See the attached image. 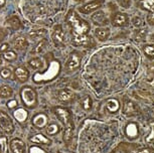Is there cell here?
<instances>
[{"label":"cell","instance_id":"cell-1","mask_svg":"<svg viewBox=\"0 0 154 153\" xmlns=\"http://www.w3.org/2000/svg\"><path fill=\"white\" fill-rule=\"evenodd\" d=\"M66 22L71 27L72 35V43L78 47L87 45L91 42V38L88 33L90 31V25L86 20L82 19L75 10H69L66 15Z\"/></svg>","mask_w":154,"mask_h":153},{"label":"cell","instance_id":"cell-2","mask_svg":"<svg viewBox=\"0 0 154 153\" xmlns=\"http://www.w3.org/2000/svg\"><path fill=\"white\" fill-rule=\"evenodd\" d=\"M60 63L57 60H53L49 65L48 69L45 73L43 74H35L33 77V81L35 83H42V82H49V81L56 79L60 73Z\"/></svg>","mask_w":154,"mask_h":153},{"label":"cell","instance_id":"cell-3","mask_svg":"<svg viewBox=\"0 0 154 153\" xmlns=\"http://www.w3.org/2000/svg\"><path fill=\"white\" fill-rule=\"evenodd\" d=\"M20 98H21L23 104L29 109L35 108L37 105L36 92L28 86H24L20 90Z\"/></svg>","mask_w":154,"mask_h":153},{"label":"cell","instance_id":"cell-4","mask_svg":"<svg viewBox=\"0 0 154 153\" xmlns=\"http://www.w3.org/2000/svg\"><path fill=\"white\" fill-rule=\"evenodd\" d=\"M0 128L7 134L13 133L14 131V123L12 118L6 112L2 110H0Z\"/></svg>","mask_w":154,"mask_h":153},{"label":"cell","instance_id":"cell-5","mask_svg":"<svg viewBox=\"0 0 154 153\" xmlns=\"http://www.w3.org/2000/svg\"><path fill=\"white\" fill-rule=\"evenodd\" d=\"M54 114L66 126V130H72V123L71 118V112L66 108H56L54 109Z\"/></svg>","mask_w":154,"mask_h":153},{"label":"cell","instance_id":"cell-6","mask_svg":"<svg viewBox=\"0 0 154 153\" xmlns=\"http://www.w3.org/2000/svg\"><path fill=\"white\" fill-rule=\"evenodd\" d=\"M82 54L80 51H72L69 54L68 60L66 63V69L69 72L77 70L81 65V60H82Z\"/></svg>","mask_w":154,"mask_h":153},{"label":"cell","instance_id":"cell-7","mask_svg":"<svg viewBox=\"0 0 154 153\" xmlns=\"http://www.w3.org/2000/svg\"><path fill=\"white\" fill-rule=\"evenodd\" d=\"M139 4H140L141 8L149 11L147 21L150 25H154V0H141Z\"/></svg>","mask_w":154,"mask_h":153},{"label":"cell","instance_id":"cell-8","mask_svg":"<svg viewBox=\"0 0 154 153\" xmlns=\"http://www.w3.org/2000/svg\"><path fill=\"white\" fill-rule=\"evenodd\" d=\"M104 2H105V0H94V1L90 2L88 4L79 7V11L83 14H90L92 12H95L103 5Z\"/></svg>","mask_w":154,"mask_h":153},{"label":"cell","instance_id":"cell-9","mask_svg":"<svg viewBox=\"0 0 154 153\" xmlns=\"http://www.w3.org/2000/svg\"><path fill=\"white\" fill-rule=\"evenodd\" d=\"M53 41L56 45H62L65 41V33H63V26L62 25H56L53 31V35H51Z\"/></svg>","mask_w":154,"mask_h":153},{"label":"cell","instance_id":"cell-10","mask_svg":"<svg viewBox=\"0 0 154 153\" xmlns=\"http://www.w3.org/2000/svg\"><path fill=\"white\" fill-rule=\"evenodd\" d=\"M9 147L12 153H25L26 152V148H25L24 142L19 139V138H14L10 141Z\"/></svg>","mask_w":154,"mask_h":153},{"label":"cell","instance_id":"cell-11","mask_svg":"<svg viewBox=\"0 0 154 153\" xmlns=\"http://www.w3.org/2000/svg\"><path fill=\"white\" fill-rule=\"evenodd\" d=\"M14 76H15L16 80L19 83H25L29 78V72L26 68L24 67H18L14 71Z\"/></svg>","mask_w":154,"mask_h":153},{"label":"cell","instance_id":"cell-12","mask_svg":"<svg viewBox=\"0 0 154 153\" xmlns=\"http://www.w3.org/2000/svg\"><path fill=\"white\" fill-rule=\"evenodd\" d=\"M128 20H129V17L126 13L117 12L113 17L112 22L115 26H125L128 23Z\"/></svg>","mask_w":154,"mask_h":153},{"label":"cell","instance_id":"cell-13","mask_svg":"<svg viewBox=\"0 0 154 153\" xmlns=\"http://www.w3.org/2000/svg\"><path fill=\"white\" fill-rule=\"evenodd\" d=\"M32 124L37 128H43L48 124V117H46V115L42 113L37 114L33 117Z\"/></svg>","mask_w":154,"mask_h":153},{"label":"cell","instance_id":"cell-14","mask_svg":"<svg viewBox=\"0 0 154 153\" xmlns=\"http://www.w3.org/2000/svg\"><path fill=\"white\" fill-rule=\"evenodd\" d=\"M13 47L18 50H23L27 47L28 43H27V39L25 38L24 36H17L16 38L13 39Z\"/></svg>","mask_w":154,"mask_h":153},{"label":"cell","instance_id":"cell-15","mask_svg":"<svg viewBox=\"0 0 154 153\" xmlns=\"http://www.w3.org/2000/svg\"><path fill=\"white\" fill-rule=\"evenodd\" d=\"M110 35V29L106 27H99L95 30V36L97 37L99 40L104 41L109 37Z\"/></svg>","mask_w":154,"mask_h":153},{"label":"cell","instance_id":"cell-16","mask_svg":"<svg viewBox=\"0 0 154 153\" xmlns=\"http://www.w3.org/2000/svg\"><path fill=\"white\" fill-rule=\"evenodd\" d=\"M59 98L63 102H69L75 98V93L69 89H63V90L60 91L59 93Z\"/></svg>","mask_w":154,"mask_h":153},{"label":"cell","instance_id":"cell-17","mask_svg":"<svg viewBox=\"0 0 154 153\" xmlns=\"http://www.w3.org/2000/svg\"><path fill=\"white\" fill-rule=\"evenodd\" d=\"M27 114L28 113L25 109L19 108V109H16V110L13 112V117L15 118L16 121H18L19 123H23L27 119Z\"/></svg>","mask_w":154,"mask_h":153},{"label":"cell","instance_id":"cell-18","mask_svg":"<svg viewBox=\"0 0 154 153\" xmlns=\"http://www.w3.org/2000/svg\"><path fill=\"white\" fill-rule=\"evenodd\" d=\"M48 33V30L45 28H33L29 31L28 35H29L30 38L32 39H36V38H42L45 34Z\"/></svg>","mask_w":154,"mask_h":153},{"label":"cell","instance_id":"cell-19","mask_svg":"<svg viewBox=\"0 0 154 153\" xmlns=\"http://www.w3.org/2000/svg\"><path fill=\"white\" fill-rule=\"evenodd\" d=\"M136 112V109H135V105L132 101L130 100H127L124 102V106H123V113L125 115H133Z\"/></svg>","mask_w":154,"mask_h":153},{"label":"cell","instance_id":"cell-20","mask_svg":"<svg viewBox=\"0 0 154 153\" xmlns=\"http://www.w3.org/2000/svg\"><path fill=\"white\" fill-rule=\"evenodd\" d=\"M92 19H93V21H95L96 23L100 24V25H104L107 23V17L103 11H98V12H96L94 15H93Z\"/></svg>","mask_w":154,"mask_h":153},{"label":"cell","instance_id":"cell-21","mask_svg":"<svg viewBox=\"0 0 154 153\" xmlns=\"http://www.w3.org/2000/svg\"><path fill=\"white\" fill-rule=\"evenodd\" d=\"M29 141L33 143H37V144H49V139L42 134L33 135V136H31L29 138Z\"/></svg>","mask_w":154,"mask_h":153},{"label":"cell","instance_id":"cell-22","mask_svg":"<svg viewBox=\"0 0 154 153\" xmlns=\"http://www.w3.org/2000/svg\"><path fill=\"white\" fill-rule=\"evenodd\" d=\"M126 134L128 135L129 137H136L138 135V128H137V125L134 123H130L128 124L127 127H126Z\"/></svg>","mask_w":154,"mask_h":153},{"label":"cell","instance_id":"cell-23","mask_svg":"<svg viewBox=\"0 0 154 153\" xmlns=\"http://www.w3.org/2000/svg\"><path fill=\"white\" fill-rule=\"evenodd\" d=\"M7 24L13 29H19L21 27V21L17 16H12L7 20Z\"/></svg>","mask_w":154,"mask_h":153},{"label":"cell","instance_id":"cell-24","mask_svg":"<svg viewBox=\"0 0 154 153\" xmlns=\"http://www.w3.org/2000/svg\"><path fill=\"white\" fill-rule=\"evenodd\" d=\"M28 67L32 70H37V69H42L43 67L42 60L38 59V57H35V59H32L30 60H28Z\"/></svg>","mask_w":154,"mask_h":153},{"label":"cell","instance_id":"cell-25","mask_svg":"<svg viewBox=\"0 0 154 153\" xmlns=\"http://www.w3.org/2000/svg\"><path fill=\"white\" fill-rule=\"evenodd\" d=\"M12 96V89L8 86H2L0 88V98L2 99H7Z\"/></svg>","mask_w":154,"mask_h":153},{"label":"cell","instance_id":"cell-26","mask_svg":"<svg viewBox=\"0 0 154 153\" xmlns=\"http://www.w3.org/2000/svg\"><path fill=\"white\" fill-rule=\"evenodd\" d=\"M107 109H108V111H110L111 113H114V112L118 111L119 109V102L117 100L115 99H111L109 100L108 102H107Z\"/></svg>","mask_w":154,"mask_h":153},{"label":"cell","instance_id":"cell-27","mask_svg":"<svg viewBox=\"0 0 154 153\" xmlns=\"http://www.w3.org/2000/svg\"><path fill=\"white\" fill-rule=\"evenodd\" d=\"M143 51L148 59H154V44L152 45H144Z\"/></svg>","mask_w":154,"mask_h":153},{"label":"cell","instance_id":"cell-28","mask_svg":"<svg viewBox=\"0 0 154 153\" xmlns=\"http://www.w3.org/2000/svg\"><path fill=\"white\" fill-rule=\"evenodd\" d=\"M0 153H8L7 139L5 136H0Z\"/></svg>","mask_w":154,"mask_h":153},{"label":"cell","instance_id":"cell-29","mask_svg":"<svg viewBox=\"0 0 154 153\" xmlns=\"http://www.w3.org/2000/svg\"><path fill=\"white\" fill-rule=\"evenodd\" d=\"M3 57L7 62H14L17 59V54L13 50H7L3 54Z\"/></svg>","mask_w":154,"mask_h":153},{"label":"cell","instance_id":"cell-30","mask_svg":"<svg viewBox=\"0 0 154 153\" xmlns=\"http://www.w3.org/2000/svg\"><path fill=\"white\" fill-rule=\"evenodd\" d=\"M60 131V127L57 124H51V125L48 126V128H46V133H48V135H54L57 133H59Z\"/></svg>","mask_w":154,"mask_h":153},{"label":"cell","instance_id":"cell-31","mask_svg":"<svg viewBox=\"0 0 154 153\" xmlns=\"http://www.w3.org/2000/svg\"><path fill=\"white\" fill-rule=\"evenodd\" d=\"M46 44V40L45 39H42L40 40V41L38 42V44L36 45L35 47H34V50H32V54H37V53H42V51L43 50V48H45Z\"/></svg>","mask_w":154,"mask_h":153},{"label":"cell","instance_id":"cell-32","mask_svg":"<svg viewBox=\"0 0 154 153\" xmlns=\"http://www.w3.org/2000/svg\"><path fill=\"white\" fill-rule=\"evenodd\" d=\"M82 105H83V108L85 109V110H90L92 107V100L90 97H86L84 101L82 102Z\"/></svg>","mask_w":154,"mask_h":153},{"label":"cell","instance_id":"cell-33","mask_svg":"<svg viewBox=\"0 0 154 153\" xmlns=\"http://www.w3.org/2000/svg\"><path fill=\"white\" fill-rule=\"evenodd\" d=\"M11 74H12V71H11L9 68H4L3 70L0 72V75H1V77L3 78V79H8V78L11 76Z\"/></svg>","mask_w":154,"mask_h":153},{"label":"cell","instance_id":"cell-34","mask_svg":"<svg viewBox=\"0 0 154 153\" xmlns=\"http://www.w3.org/2000/svg\"><path fill=\"white\" fill-rule=\"evenodd\" d=\"M29 153H46L45 150L39 148V147L37 146H32L29 148Z\"/></svg>","mask_w":154,"mask_h":153},{"label":"cell","instance_id":"cell-35","mask_svg":"<svg viewBox=\"0 0 154 153\" xmlns=\"http://www.w3.org/2000/svg\"><path fill=\"white\" fill-rule=\"evenodd\" d=\"M7 34H8V32L5 28H0V42L3 41V39L6 37Z\"/></svg>","mask_w":154,"mask_h":153},{"label":"cell","instance_id":"cell-36","mask_svg":"<svg viewBox=\"0 0 154 153\" xmlns=\"http://www.w3.org/2000/svg\"><path fill=\"white\" fill-rule=\"evenodd\" d=\"M132 22H133V24L135 25V26H137V27H139V26H141V24H142V20H141V18L140 17H133V19H132Z\"/></svg>","mask_w":154,"mask_h":153},{"label":"cell","instance_id":"cell-37","mask_svg":"<svg viewBox=\"0 0 154 153\" xmlns=\"http://www.w3.org/2000/svg\"><path fill=\"white\" fill-rule=\"evenodd\" d=\"M154 139V123L151 124V133L146 137V141L147 142H150V140Z\"/></svg>","mask_w":154,"mask_h":153},{"label":"cell","instance_id":"cell-38","mask_svg":"<svg viewBox=\"0 0 154 153\" xmlns=\"http://www.w3.org/2000/svg\"><path fill=\"white\" fill-rule=\"evenodd\" d=\"M16 107H17L16 100H10V101H8V102H7V108L14 109V108H16Z\"/></svg>","mask_w":154,"mask_h":153},{"label":"cell","instance_id":"cell-39","mask_svg":"<svg viewBox=\"0 0 154 153\" xmlns=\"http://www.w3.org/2000/svg\"><path fill=\"white\" fill-rule=\"evenodd\" d=\"M9 48V44L8 43H3V44L0 47V53H5Z\"/></svg>","mask_w":154,"mask_h":153},{"label":"cell","instance_id":"cell-40","mask_svg":"<svg viewBox=\"0 0 154 153\" xmlns=\"http://www.w3.org/2000/svg\"><path fill=\"white\" fill-rule=\"evenodd\" d=\"M5 5V0H0V8L3 7Z\"/></svg>","mask_w":154,"mask_h":153},{"label":"cell","instance_id":"cell-41","mask_svg":"<svg viewBox=\"0 0 154 153\" xmlns=\"http://www.w3.org/2000/svg\"><path fill=\"white\" fill-rule=\"evenodd\" d=\"M139 153H149V150H148V149H144V150H142V151H140Z\"/></svg>","mask_w":154,"mask_h":153},{"label":"cell","instance_id":"cell-42","mask_svg":"<svg viewBox=\"0 0 154 153\" xmlns=\"http://www.w3.org/2000/svg\"><path fill=\"white\" fill-rule=\"evenodd\" d=\"M1 63H2V60H0V66H1Z\"/></svg>","mask_w":154,"mask_h":153},{"label":"cell","instance_id":"cell-43","mask_svg":"<svg viewBox=\"0 0 154 153\" xmlns=\"http://www.w3.org/2000/svg\"><path fill=\"white\" fill-rule=\"evenodd\" d=\"M79 1H83V0H79Z\"/></svg>","mask_w":154,"mask_h":153},{"label":"cell","instance_id":"cell-44","mask_svg":"<svg viewBox=\"0 0 154 153\" xmlns=\"http://www.w3.org/2000/svg\"><path fill=\"white\" fill-rule=\"evenodd\" d=\"M56 153H60V152H56Z\"/></svg>","mask_w":154,"mask_h":153}]
</instances>
